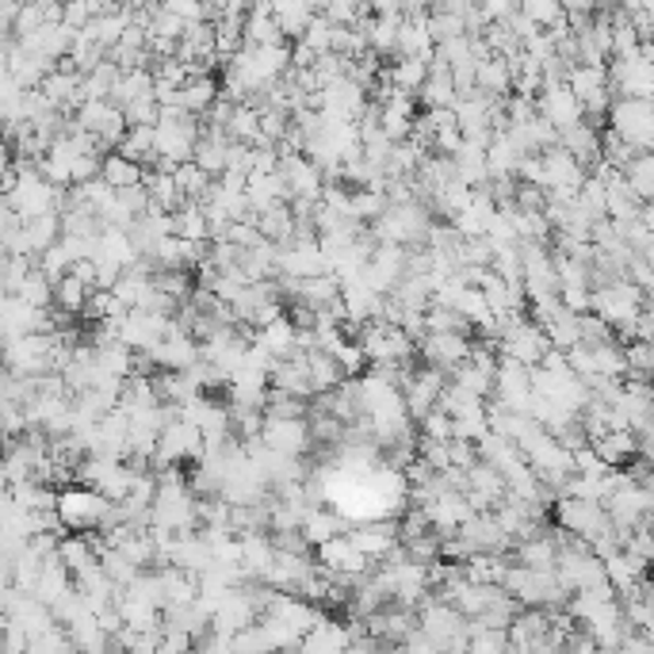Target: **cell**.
<instances>
[{
    "mask_svg": "<svg viewBox=\"0 0 654 654\" xmlns=\"http://www.w3.org/2000/svg\"><path fill=\"white\" fill-rule=\"evenodd\" d=\"M245 43H284V31H279L276 15L261 12V8H249L245 15ZM291 43V38H287Z\"/></svg>",
    "mask_w": 654,
    "mask_h": 654,
    "instance_id": "cell-25",
    "label": "cell"
},
{
    "mask_svg": "<svg viewBox=\"0 0 654 654\" xmlns=\"http://www.w3.org/2000/svg\"><path fill=\"white\" fill-rule=\"evenodd\" d=\"M520 12H525L528 20H532L536 27H543V31L559 27V23L566 20L563 0H520Z\"/></svg>",
    "mask_w": 654,
    "mask_h": 654,
    "instance_id": "cell-28",
    "label": "cell"
},
{
    "mask_svg": "<svg viewBox=\"0 0 654 654\" xmlns=\"http://www.w3.org/2000/svg\"><path fill=\"white\" fill-rule=\"evenodd\" d=\"M647 302L651 295H643V287L632 276H620L605 287H594V314H601L620 337H635V322H640Z\"/></svg>",
    "mask_w": 654,
    "mask_h": 654,
    "instance_id": "cell-1",
    "label": "cell"
},
{
    "mask_svg": "<svg viewBox=\"0 0 654 654\" xmlns=\"http://www.w3.org/2000/svg\"><path fill=\"white\" fill-rule=\"evenodd\" d=\"M479 89L494 92V96H509L513 92V66L505 54H486L479 58Z\"/></svg>",
    "mask_w": 654,
    "mask_h": 654,
    "instance_id": "cell-17",
    "label": "cell"
},
{
    "mask_svg": "<svg viewBox=\"0 0 654 654\" xmlns=\"http://www.w3.org/2000/svg\"><path fill=\"white\" fill-rule=\"evenodd\" d=\"M429 31L436 43H448V38H459L467 35V15H456V12H429Z\"/></svg>",
    "mask_w": 654,
    "mask_h": 654,
    "instance_id": "cell-33",
    "label": "cell"
},
{
    "mask_svg": "<svg viewBox=\"0 0 654 654\" xmlns=\"http://www.w3.org/2000/svg\"><path fill=\"white\" fill-rule=\"evenodd\" d=\"M215 181H218V176L207 173L199 161H184V165H176V184H181V192L188 199H204L207 192H211Z\"/></svg>",
    "mask_w": 654,
    "mask_h": 654,
    "instance_id": "cell-26",
    "label": "cell"
},
{
    "mask_svg": "<svg viewBox=\"0 0 654 654\" xmlns=\"http://www.w3.org/2000/svg\"><path fill=\"white\" fill-rule=\"evenodd\" d=\"M207 456V444H204V429L184 417L169 422L161 429V444H158V456H153V467H169V463H199Z\"/></svg>",
    "mask_w": 654,
    "mask_h": 654,
    "instance_id": "cell-3",
    "label": "cell"
},
{
    "mask_svg": "<svg viewBox=\"0 0 654 654\" xmlns=\"http://www.w3.org/2000/svg\"><path fill=\"white\" fill-rule=\"evenodd\" d=\"M536 112L543 115L548 123H555L559 130H571L586 119V104L574 96V89L566 81H548L543 92L536 96Z\"/></svg>",
    "mask_w": 654,
    "mask_h": 654,
    "instance_id": "cell-6",
    "label": "cell"
},
{
    "mask_svg": "<svg viewBox=\"0 0 654 654\" xmlns=\"http://www.w3.org/2000/svg\"><path fill=\"white\" fill-rule=\"evenodd\" d=\"M314 4H318V8H325V4H330V0H314Z\"/></svg>",
    "mask_w": 654,
    "mask_h": 654,
    "instance_id": "cell-36",
    "label": "cell"
},
{
    "mask_svg": "<svg viewBox=\"0 0 654 654\" xmlns=\"http://www.w3.org/2000/svg\"><path fill=\"white\" fill-rule=\"evenodd\" d=\"M559 146H566V150H571L586 169H594L597 161H601V135H597V127H594V123H586V119H582L578 127L563 130Z\"/></svg>",
    "mask_w": 654,
    "mask_h": 654,
    "instance_id": "cell-13",
    "label": "cell"
},
{
    "mask_svg": "<svg viewBox=\"0 0 654 654\" xmlns=\"http://www.w3.org/2000/svg\"><path fill=\"white\" fill-rule=\"evenodd\" d=\"M104 176L112 188H130V184H146V176H150V169L142 165V161H130V158H123L119 150H112V153H104Z\"/></svg>",
    "mask_w": 654,
    "mask_h": 654,
    "instance_id": "cell-18",
    "label": "cell"
},
{
    "mask_svg": "<svg viewBox=\"0 0 654 654\" xmlns=\"http://www.w3.org/2000/svg\"><path fill=\"white\" fill-rule=\"evenodd\" d=\"M609 81H612L617 100L620 96L651 100L654 96V58L647 50L628 54V58H612L609 61Z\"/></svg>",
    "mask_w": 654,
    "mask_h": 654,
    "instance_id": "cell-4",
    "label": "cell"
},
{
    "mask_svg": "<svg viewBox=\"0 0 654 654\" xmlns=\"http://www.w3.org/2000/svg\"><path fill=\"white\" fill-rule=\"evenodd\" d=\"M391 207V199H387V192L379 188H353V218H360V222H376L379 215Z\"/></svg>",
    "mask_w": 654,
    "mask_h": 654,
    "instance_id": "cell-29",
    "label": "cell"
},
{
    "mask_svg": "<svg viewBox=\"0 0 654 654\" xmlns=\"http://www.w3.org/2000/svg\"><path fill=\"white\" fill-rule=\"evenodd\" d=\"M609 127L617 130L624 142H632L640 153L654 150V100L620 96L609 112Z\"/></svg>",
    "mask_w": 654,
    "mask_h": 654,
    "instance_id": "cell-2",
    "label": "cell"
},
{
    "mask_svg": "<svg viewBox=\"0 0 654 654\" xmlns=\"http://www.w3.org/2000/svg\"><path fill=\"white\" fill-rule=\"evenodd\" d=\"M226 130H230L233 142L268 146V142H264V130H261V104H253V100H245V104L233 107V115H230V123H226Z\"/></svg>",
    "mask_w": 654,
    "mask_h": 654,
    "instance_id": "cell-14",
    "label": "cell"
},
{
    "mask_svg": "<svg viewBox=\"0 0 654 654\" xmlns=\"http://www.w3.org/2000/svg\"><path fill=\"white\" fill-rule=\"evenodd\" d=\"M222 96V81H215L211 73H196L188 84L181 89V100H184V107H188L192 115H199L204 119L207 112H211V104Z\"/></svg>",
    "mask_w": 654,
    "mask_h": 654,
    "instance_id": "cell-16",
    "label": "cell"
},
{
    "mask_svg": "<svg viewBox=\"0 0 654 654\" xmlns=\"http://www.w3.org/2000/svg\"><path fill=\"white\" fill-rule=\"evenodd\" d=\"M333 31H337V23H333L325 12H318L314 23L307 27V35H302V43H310L318 54H325V50H333Z\"/></svg>",
    "mask_w": 654,
    "mask_h": 654,
    "instance_id": "cell-35",
    "label": "cell"
},
{
    "mask_svg": "<svg viewBox=\"0 0 654 654\" xmlns=\"http://www.w3.org/2000/svg\"><path fill=\"white\" fill-rule=\"evenodd\" d=\"M123 112H127L130 127H158V123H161V100H158V92L130 100V104H123Z\"/></svg>",
    "mask_w": 654,
    "mask_h": 654,
    "instance_id": "cell-30",
    "label": "cell"
},
{
    "mask_svg": "<svg viewBox=\"0 0 654 654\" xmlns=\"http://www.w3.org/2000/svg\"><path fill=\"white\" fill-rule=\"evenodd\" d=\"M119 153L130 161H142V165H153V158H158V127H130L127 138L119 142Z\"/></svg>",
    "mask_w": 654,
    "mask_h": 654,
    "instance_id": "cell-23",
    "label": "cell"
},
{
    "mask_svg": "<svg viewBox=\"0 0 654 654\" xmlns=\"http://www.w3.org/2000/svg\"><path fill=\"white\" fill-rule=\"evenodd\" d=\"M264 440H268L272 451L302 459L314 448V429H310V417H268L264 422Z\"/></svg>",
    "mask_w": 654,
    "mask_h": 654,
    "instance_id": "cell-7",
    "label": "cell"
},
{
    "mask_svg": "<svg viewBox=\"0 0 654 654\" xmlns=\"http://www.w3.org/2000/svg\"><path fill=\"white\" fill-rule=\"evenodd\" d=\"M73 261H77V256L69 253L66 241H54V245L46 249V253H38V268H43L50 279H61V276H66V272L73 268Z\"/></svg>",
    "mask_w": 654,
    "mask_h": 654,
    "instance_id": "cell-32",
    "label": "cell"
},
{
    "mask_svg": "<svg viewBox=\"0 0 654 654\" xmlns=\"http://www.w3.org/2000/svg\"><path fill=\"white\" fill-rule=\"evenodd\" d=\"M89 299H92V287L84 284L81 276H73V272L54 279V307L69 310V314H84V310H89Z\"/></svg>",
    "mask_w": 654,
    "mask_h": 654,
    "instance_id": "cell-20",
    "label": "cell"
},
{
    "mask_svg": "<svg viewBox=\"0 0 654 654\" xmlns=\"http://www.w3.org/2000/svg\"><path fill=\"white\" fill-rule=\"evenodd\" d=\"M15 295H20V299H27L31 307H54V279L46 276V272L35 264V268L27 272V279H23L20 291H15Z\"/></svg>",
    "mask_w": 654,
    "mask_h": 654,
    "instance_id": "cell-27",
    "label": "cell"
},
{
    "mask_svg": "<svg viewBox=\"0 0 654 654\" xmlns=\"http://www.w3.org/2000/svg\"><path fill=\"white\" fill-rule=\"evenodd\" d=\"M322 12V8L314 4V0H276L272 4V15H276L279 31H284V38H302L307 35V27L314 23V15Z\"/></svg>",
    "mask_w": 654,
    "mask_h": 654,
    "instance_id": "cell-11",
    "label": "cell"
},
{
    "mask_svg": "<svg viewBox=\"0 0 654 654\" xmlns=\"http://www.w3.org/2000/svg\"><path fill=\"white\" fill-rule=\"evenodd\" d=\"M146 184H150L153 204L165 207V211H181V207L188 204V196H184L181 184H176V169H173V173H165V169H150Z\"/></svg>",
    "mask_w": 654,
    "mask_h": 654,
    "instance_id": "cell-21",
    "label": "cell"
},
{
    "mask_svg": "<svg viewBox=\"0 0 654 654\" xmlns=\"http://www.w3.org/2000/svg\"><path fill=\"white\" fill-rule=\"evenodd\" d=\"M417 100H422V107H456L459 104V84H456V77H451L448 61L433 58L429 81H425V89L417 92Z\"/></svg>",
    "mask_w": 654,
    "mask_h": 654,
    "instance_id": "cell-10",
    "label": "cell"
},
{
    "mask_svg": "<svg viewBox=\"0 0 654 654\" xmlns=\"http://www.w3.org/2000/svg\"><path fill=\"white\" fill-rule=\"evenodd\" d=\"M402 12H371L360 20V27L368 31V43L376 54H399V38H402Z\"/></svg>",
    "mask_w": 654,
    "mask_h": 654,
    "instance_id": "cell-9",
    "label": "cell"
},
{
    "mask_svg": "<svg viewBox=\"0 0 654 654\" xmlns=\"http://www.w3.org/2000/svg\"><path fill=\"white\" fill-rule=\"evenodd\" d=\"M425 513H429L436 532L451 536L474 517V505H471V497H467V490H440L433 502H425Z\"/></svg>",
    "mask_w": 654,
    "mask_h": 654,
    "instance_id": "cell-8",
    "label": "cell"
},
{
    "mask_svg": "<svg viewBox=\"0 0 654 654\" xmlns=\"http://www.w3.org/2000/svg\"><path fill=\"white\" fill-rule=\"evenodd\" d=\"M391 77H394V89L414 92V96H417V92L425 89V81H429V61H422V58H394Z\"/></svg>",
    "mask_w": 654,
    "mask_h": 654,
    "instance_id": "cell-24",
    "label": "cell"
},
{
    "mask_svg": "<svg viewBox=\"0 0 654 654\" xmlns=\"http://www.w3.org/2000/svg\"><path fill=\"white\" fill-rule=\"evenodd\" d=\"M341 528H345V517L333 509H322V505H310L307 520H302V536H307L310 548H322L325 540L341 536Z\"/></svg>",
    "mask_w": 654,
    "mask_h": 654,
    "instance_id": "cell-19",
    "label": "cell"
},
{
    "mask_svg": "<svg viewBox=\"0 0 654 654\" xmlns=\"http://www.w3.org/2000/svg\"><path fill=\"white\" fill-rule=\"evenodd\" d=\"M256 222H261V233L268 241H276V245H291L295 226H299V215H295L291 204H272L268 211L256 215Z\"/></svg>",
    "mask_w": 654,
    "mask_h": 654,
    "instance_id": "cell-15",
    "label": "cell"
},
{
    "mask_svg": "<svg viewBox=\"0 0 654 654\" xmlns=\"http://www.w3.org/2000/svg\"><path fill=\"white\" fill-rule=\"evenodd\" d=\"M307 360H310V379H314L318 394H322V391H337V387L348 379L345 368H341L337 356H333V353H322V348H314Z\"/></svg>",
    "mask_w": 654,
    "mask_h": 654,
    "instance_id": "cell-22",
    "label": "cell"
},
{
    "mask_svg": "<svg viewBox=\"0 0 654 654\" xmlns=\"http://www.w3.org/2000/svg\"><path fill=\"white\" fill-rule=\"evenodd\" d=\"M471 348H474L471 333H459V330L425 333V337L417 341V356H422L425 364H433V368H444L448 376L463 360H471Z\"/></svg>",
    "mask_w": 654,
    "mask_h": 654,
    "instance_id": "cell-5",
    "label": "cell"
},
{
    "mask_svg": "<svg viewBox=\"0 0 654 654\" xmlns=\"http://www.w3.org/2000/svg\"><path fill=\"white\" fill-rule=\"evenodd\" d=\"M451 379H456L459 387H467V391L482 394V399H490V394H494V376H490V371H482L479 364H471V360L459 364V368L451 371Z\"/></svg>",
    "mask_w": 654,
    "mask_h": 654,
    "instance_id": "cell-31",
    "label": "cell"
},
{
    "mask_svg": "<svg viewBox=\"0 0 654 654\" xmlns=\"http://www.w3.org/2000/svg\"><path fill=\"white\" fill-rule=\"evenodd\" d=\"M422 436H429V440H451V436H456V417L444 406L429 410V414L422 417Z\"/></svg>",
    "mask_w": 654,
    "mask_h": 654,
    "instance_id": "cell-34",
    "label": "cell"
},
{
    "mask_svg": "<svg viewBox=\"0 0 654 654\" xmlns=\"http://www.w3.org/2000/svg\"><path fill=\"white\" fill-rule=\"evenodd\" d=\"M513 559L517 563H525V566H536V571H555L559 566V540H555V532H536L532 540H525V543H517L513 548Z\"/></svg>",
    "mask_w": 654,
    "mask_h": 654,
    "instance_id": "cell-12",
    "label": "cell"
}]
</instances>
